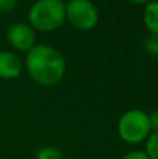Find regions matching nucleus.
I'll list each match as a JSON object with an SVG mask.
<instances>
[{
	"label": "nucleus",
	"mask_w": 158,
	"mask_h": 159,
	"mask_svg": "<svg viewBox=\"0 0 158 159\" xmlns=\"http://www.w3.org/2000/svg\"><path fill=\"white\" fill-rule=\"evenodd\" d=\"M7 39L14 49L20 52H30L35 46V30L24 22H16L7 31Z\"/></svg>",
	"instance_id": "5"
},
{
	"label": "nucleus",
	"mask_w": 158,
	"mask_h": 159,
	"mask_svg": "<svg viewBox=\"0 0 158 159\" xmlns=\"http://www.w3.org/2000/svg\"><path fill=\"white\" fill-rule=\"evenodd\" d=\"M98 10L88 0H72L66 3V20L80 31H88L97 25Z\"/></svg>",
	"instance_id": "4"
},
{
	"label": "nucleus",
	"mask_w": 158,
	"mask_h": 159,
	"mask_svg": "<svg viewBox=\"0 0 158 159\" xmlns=\"http://www.w3.org/2000/svg\"><path fill=\"white\" fill-rule=\"evenodd\" d=\"M22 70L24 66L18 56L8 50L0 52V78L16 80L21 75Z\"/></svg>",
	"instance_id": "6"
},
{
	"label": "nucleus",
	"mask_w": 158,
	"mask_h": 159,
	"mask_svg": "<svg viewBox=\"0 0 158 159\" xmlns=\"http://www.w3.org/2000/svg\"><path fill=\"white\" fill-rule=\"evenodd\" d=\"M25 69L36 84L52 87L64 77L66 60L63 55L53 46L35 45L27 53Z\"/></svg>",
	"instance_id": "1"
},
{
	"label": "nucleus",
	"mask_w": 158,
	"mask_h": 159,
	"mask_svg": "<svg viewBox=\"0 0 158 159\" xmlns=\"http://www.w3.org/2000/svg\"><path fill=\"white\" fill-rule=\"evenodd\" d=\"M143 46H144L146 52H147L148 55L158 57V35H151L150 34V36L146 38Z\"/></svg>",
	"instance_id": "10"
},
{
	"label": "nucleus",
	"mask_w": 158,
	"mask_h": 159,
	"mask_svg": "<svg viewBox=\"0 0 158 159\" xmlns=\"http://www.w3.org/2000/svg\"><path fill=\"white\" fill-rule=\"evenodd\" d=\"M35 159H63L62 152L53 147H44L35 155Z\"/></svg>",
	"instance_id": "9"
},
{
	"label": "nucleus",
	"mask_w": 158,
	"mask_h": 159,
	"mask_svg": "<svg viewBox=\"0 0 158 159\" xmlns=\"http://www.w3.org/2000/svg\"><path fill=\"white\" fill-rule=\"evenodd\" d=\"M144 152L150 159H158V131H154L147 138Z\"/></svg>",
	"instance_id": "8"
},
{
	"label": "nucleus",
	"mask_w": 158,
	"mask_h": 159,
	"mask_svg": "<svg viewBox=\"0 0 158 159\" xmlns=\"http://www.w3.org/2000/svg\"><path fill=\"white\" fill-rule=\"evenodd\" d=\"M30 25L41 32H52L66 21V3L62 0H39L28 13Z\"/></svg>",
	"instance_id": "2"
},
{
	"label": "nucleus",
	"mask_w": 158,
	"mask_h": 159,
	"mask_svg": "<svg viewBox=\"0 0 158 159\" xmlns=\"http://www.w3.org/2000/svg\"><path fill=\"white\" fill-rule=\"evenodd\" d=\"M150 116V126H151V130L154 131H158V110H154Z\"/></svg>",
	"instance_id": "13"
},
{
	"label": "nucleus",
	"mask_w": 158,
	"mask_h": 159,
	"mask_svg": "<svg viewBox=\"0 0 158 159\" xmlns=\"http://www.w3.org/2000/svg\"><path fill=\"white\" fill-rule=\"evenodd\" d=\"M143 20L151 32V35H158V0L146 3L144 11H143Z\"/></svg>",
	"instance_id": "7"
},
{
	"label": "nucleus",
	"mask_w": 158,
	"mask_h": 159,
	"mask_svg": "<svg viewBox=\"0 0 158 159\" xmlns=\"http://www.w3.org/2000/svg\"><path fill=\"white\" fill-rule=\"evenodd\" d=\"M122 159H150L144 151H132L126 154Z\"/></svg>",
	"instance_id": "12"
},
{
	"label": "nucleus",
	"mask_w": 158,
	"mask_h": 159,
	"mask_svg": "<svg viewBox=\"0 0 158 159\" xmlns=\"http://www.w3.org/2000/svg\"><path fill=\"white\" fill-rule=\"evenodd\" d=\"M118 134L128 144L146 141L151 134L150 116L142 109H130L125 112L118 121Z\"/></svg>",
	"instance_id": "3"
},
{
	"label": "nucleus",
	"mask_w": 158,
	"mask_h": 159,
	"mask_svg": "<svg viewBox=\"0 0 158 159\" xmlns=\"http://www.w3.org/2000/svg\"><path fill=\"white\" fill-rule=\"evenodd\" d=\"M18 6L17 0H0V13H10Z\"/></svg>",
	"instance_id": "11"
}]
</instances>
